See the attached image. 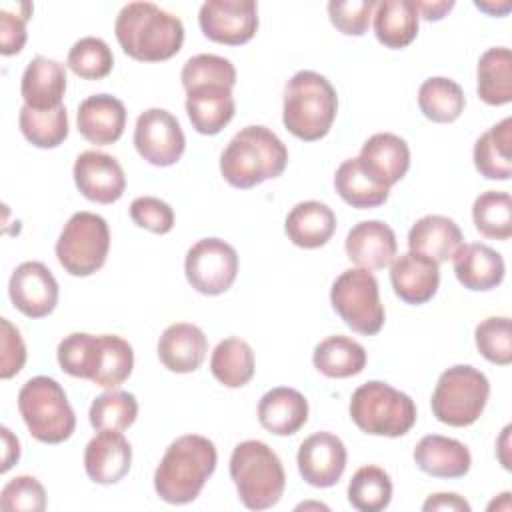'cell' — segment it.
Masks as SVG:
<instances>
[{"mask_svg":"<svg viewBox=\"0 0 512 512\" xmlns=\"http://www.w3.org/2000/svg\"><path fill=\"white\" fill-rule=\"evenodd\" d=\"M114 34L124 54L140 62L168 60L184 42L182 20L152 2L126 4L116 16Z\"/></svg>","mask_w":512,"mask_h":512,"instance_id":"obj_1","label":"cell"},{"mask_svg":"<svg viewBox=\"0 0 512 512\" xmlns=\"http://www.w3.org/2000/svg\"><path fill=\"white\" fill-rule=\"evenodd\" d=\"M218 462L216 446L200 434L176 438L164 452L156 472L154 490L168 504H188L198 498Z\"/></svg>","mask_w":512,"mask_h":512,"instance_id":"obj_2","label":"cell"},{"mask_svg":"<svg viewBox=\"0 0 512 512\" xmlns=\"http://www.w3.org/2000/svg\"><path fill=\"white\" fill-rule=\"evenodd\" d=\"M288 164L284 142L266 126H246L232 136L220 156L224 180L240 190L276 178Z\"/></svg>","mask_w":512,"mask_h":512,"instance_id":"obj_3","label":"cell"},{"mask_svg":"<svg viewBox=\"0 0 512 512\" xmlns=\"http://www.w3.org/2000/svg\"><path fill=\"white\" fill-rule=\"evenodd\" d=\"M338 112L334 86L318 72L300 70L284 86L282 122L286 130L304 140L324 138Z\"/></svg>","mask_w":512,"mask_h":512,"instance_id":"obj_4","label":"cell"},{"mask_svg":"<svg viewBox=\"0 0 512 512\" xmlns=\"http://www.w3.org/2000/svg\"><path fill=\"white\" fill-rule=\"evenodd\" d=\"M230 478L240 502L250 510L272 508L286 486V474L276 452L260 440H244L230 456Z\"/></svg>","mask_w":512,"mask_h":512,"instance_id":"obj_5","label":"cell"},{"mask_svg":"<svg viewBox=\"0 0 512 512\" xmlns=\"http://www.w3.org/2000/svg\"><path fill=\"white\" fill-rule=\"evenodd\" d=\"M350 418L366 434L398 438L416 422L414 400L386 382L370 380L358 386L350 400Z\"/></svg>","mask_w":512,"mask_h":512,"instance_id":"obj_6","label":"cell"},{"mask_svg":"<svg viewBox=\"0 0 512 512\" xmlns=\"http://www.w3.org/2000/svg\"><path fill=\"white\" fill-rule=\"evenodd\" d=\"M18 410L28 432L46 444L68 440L76 428V416L64 388L48 376H34L20 388Z\"/></svg>","mask_w":512,"mask_h":512,"instance_id":"obj_7","label":"cell"},{"mask_svg":"<svg viewBox=\"0 0 512 512\" xmlns=\"http://www.w3.org/2000/svg\"><path fill=\"white\" fill-rule=\"evenodd\" d=\"M488 396V378L474 366L456 364L440 374L430 404L438 422L464 428L482 416Z\"/></svg>","mask_w":512,"mask_h":512,"instance_id":"obj_8","label":"cell"},{"mask_svg":"<svg viewBox=\"0 0 512 512\" xmlns=\"http://www.w3.org/2000/svg\"><path fill=\"white\" fill-rule=\"evenodd\" d=\"M108 250V224L94 212L72 214L56 240V258L72 276H90L98 272L106 262Z\"/></svg>","mask_w":512,"mask_h":512,"instance_id":"obj_9","label":"cell"},{"mask_svg":"<svg viewBox=\"0 0 512 512\" xmlns=\"http://www.w3.org/2000/svg\"><path fill=\"white\" fill-rule=\"evenodd\" d=\"M330 302L352 332L374 336L384 326L378 280L366 268L344 270L332 284Z\"/></svg>","mask_w":512,"mask_h":512,"instance_id":"obj_10","label":"cell"},{"mask_svg":"<svg viewBox=\"0 0 512 512\" xmlns=\"http://www.w3.org/2000/svg\"><path fill=\"white\" fill-rule=\"evenodd\" d=\"M184 272L196 292L218 296L236 280L238 254L220 238H202L186 252Z\"/></svg>","mask_w":512,"mask_h":512,"instance_id":"obj_11","label":"cell"},{"mask_svg":"<svg viewBox=\"0 0 512 512\" xmlns=\"http://www.w3.org/2000/svg\"><path fill=\"white\" fill-rule=\"evenodd\" d=\"M198 24L208 40L240 46L258 30V6L254 0H208L200 6Z\"/></svg>","mask_w":512,"mask_h":512,"instance_id":"obj_12","label":"cell"},{"mask_svg":"<svg viewBox=\"0 0 512 512\" xmlns=\"http://www.w3.org/2000/svg\"><path fill=\"white\" fill-rule=\"evenodd\" d=\"M134 146L146 162L172 166L184 154L186 138L178 120L168 110L148 108L136 120Z\"/></svg>","mask_w":512,"mask_h":512,"instance_id":"obj_13","label":"cell"},{"mask_svg":"<svg viewBox=\"0 0 512 512\" xmlns=\"http://www.w3.org/2000/svg\"><path fill=\"white\" fill-rule=\"evenodd\" d=\"M8 294L16 310L28 318H44L58 304V282L46 264L30 260L16 266Z\"/></svg>","mask_w":512,"mask_h":512,"instance_id":"obj_14","label":"cell"},{"mask_svg":"<svg viewBox=\"0 0 512 512\" xmlns=\"http://www.w3.org/2000/svg\"><path fill=\"white\" fill-rule=\"evenodd\" d=\"M72 174L80 194L98 204H112L126 190V176L120 162L98 150L78 154Z\"/></svg>","mask_w":512,"mask_h":512,"instance_id":"obj_15","label":"cell"},{"mask_svg":"<svg viewBox=\"0 0 512 512\" xmlns=\"http://www.w3.org/2000/svg\"><path fill=\"white\" fill-rule=\"evenodd\" d=\"M346 446L332 432H316L298 448V470L304 482L316 488L334 486L346 468Z\"/></svg>","mask_w":512,"mask_h":512,"instance_id":"obj_16","label":"cell"},{"mask_svg":"<svg viewBox=\"0 0 512 512\" xmlns=\"http://www.w3.org/2000/svg\"><path fill=\"white\" fill-rule=\"evenodd\" d=\"M358 164L370 180L390 188L406 176L410 168V148L404 138L392 132H378L364 142Z\"/></svg>","mask_w":512,"mask_h":512,"instance_id":"obj_17","label":"cell"},{"mask_svg":"<svg viewBox=\"0 0 512 512\" xmlns=\"http://www.w3.org/2000/svg\"><path fill=\"white\" fill-rule=\"evenodd\" d=\"M346 256L358 268L382 270L396 258L398 242L394 230L380 220H364L352 226L344 242Z\"/></svg>","mask_w":512,"mask_h":512,"instance_id":"obj_18","label":"cell"},{"mask_svg":"<svg viewBox=\"0 0 512 512\" xmlns=\"http://www.w3.org/2000/svg\"><path fill=\"white\" fill-rule=\"evenodd\" d=\"M132 464L130 442L116 430H100L84 450V468L96 484H116Z\"/></svg>","mask_w":512,"mask_h":512,"instance_id":"obj_19","label":"cell"},{"mask_svg":"<svg viewBox=\"0 0 512 512\" xmlns=\"http://www.w3.org/2000/svg\"><path fill=\"white\" fill-rule=\"evenodd\" d=\"M76 122L82 138L96 146H108L124 134L126 108L116 96L94 94L80 102Z\"/></svg>","mask_w":512,"mask_h":512,"instance_id":"obj_20","label":"cell"},{"mask_svg":"<svg viewBox=\"0 0 512 512\" xmlns=\"http://www.w3.org/2000/svg\"><path fill=\"white\" fill-rule=\"evenodd\" d=\"M394 294L406 304H424L432 300L440 284L438 264L422 254L406 252L394 258L390 268Z\"/></svg>","mask_w":512,"mask_h":512,"instance_id":"obj_21","label":"cell"},{"mask_svg":"<svg viewBox=\"0 0 512 512\" xmlns=\"http://www.w3.org/2000/svg\"><path fill=\"white\" fill-rule=\"evenodd\" d=\"M186 112L200 134H218L236 112L232 88L224 84H200L186 92Z\"/></svg>","mask_w":512,"mask_h":512,"instance_id":"obj_22","label":"cell"},{"mask_svg":"<svg viewBox=\"0 0 512 512\" xmlns=\"http://www.w3.org/2000/svg\"><path fill=\"white\" fill-rule=\"evenodd\" d=\"M208 352L206 334L188 322L170 324L158 340L160 362L176 374H188L200 368Z\"/></svg>","mask_w":512,"mask_h":512,"instance_id":"obj_23","label":"cell"},{"mask_svg":"<svg viewBox=\"0 0 512 512\" xmlns=\"http://www.w3.org/2000/svg\"><path fill=\"white\" fill-rule=\"evenodd\" d=\"M452 260L458 282L468 290L486 292L496 288L504 280V260L494 248L486 244H462L454 252Z\"/></svg>","mask_w":512,"mask_h":512,"instance_id":"obj_24","label":"cell"},{"mask_svg":"<svg viewBox=\"0 0 512 512\" xmlns=\"http://www.w3.org/2000/svg\"><path fill=\"white\" fill-rule=\"evenodd\" d=\"M20 92L24 104L34 110H52L62 106V96L66 92L64 64L46 56L32 58L22 74Z\"/></svg>","mask_w":512,"mask_h":512,"instance_id":"obj_25","label":"cell"},{"mask_svg":"<svg viewBox=\"0 0 512 512\" xmlns=\"http://www.w3.org/2000/svg\"><path fill=\"white\" fill-rule=\"evenodd\" d=\"M418 468L434 478H462L468 474L472 456L468 448L454 438L428 434L414 448Z\"/></svg>","mask_w":512,"mask_h":512,"instance_id":"obj_26","label":"cell"},{"mask_svg":"<svg viewBox=\"0 0 512 512\" xmlns=\"http://www.w3.org/2000/svg\"><path fill=\"white\" fill-rule=\"evenodd\" d=\"M258 420L276 436L296 434L308 420V400L294 388H272L258 402Z\"/></svg>","mask_w":512,"mask_h":512,"instance_id":"obj_27","label":"cell"},{"mask_svg":"<svg viewBox=\"0 0 512 512\" xmlns=\"http://www.w3.org/2000/svg\"><path fill=\"white\" fill-rule=\"evenodd\" d=\"M462 230L458 224L440 214H428L416 220L408 232L410 252L432 258L436 264L446 262L462 246Z\"/></svg>","mask_w":512,"mask_h":512,"instance_id":"obj_28","label":"cell"},{"mask_svg":"<svg viewBox=\"0 0 512 512\" xmlns=\"http://www.w3.org/2000/svg\"><path fill=\"white\" fill-rule=\"evenodd\" d=\"M284 230L288 240L298 248H320L336 230V214L318 200L298 202L286 216Z\"/></svg>","mask_w":512,"mask_h":512,"instance_id":"obj_29","label":"cell"},{"mask_svg":"<svg viewBox=\"0 0 512 512\" xmlns=\"http://www.w3.org/2000/svg\"><path fill=\"white\" fill-rule=\"evenodd\" d=\"M474 166L488 180L512 176V118L494 124L476 140Z\"/></svg>","mask_w":512,"mask_h":512,"instance_id":"obj_30","label":"cell"},{"mask_svg":"<svg viewBox=\"0 0 512 512\" xmlns=\"http://www.w3.org/2000/svg\"><path fill=\"white\" fill-rule=\"evenodd\" d=\"M418 18L412 0H382L374 12V34L386 48H404L418 34Z\"/></svg>","mask_w":512,"mask_h":512,"instance_id":"obj_31","label":"cell"},{"mask_svg":"<svg viewBox=\"0 0 512 512\" xmlns=\"http://www.w3.org/2000/svg\"><path fill=\"white\" fill-rule=\"evenodd\" d=\"M478 96L488 106H504L512 102V52L498 46L488 48L476 68Z\"/></svg>","mask_w":512,"mask_h":512,"instance_id":"obj_32","label":"cell"},{"mask_svg":"<svg viewBox=\"0 0 512 512\" xmlns=\"http://www.w3.org/2000/svg\"><path fill=\"white\" fill-rule=\"evenodd\" d=\"M312 362L326 378H350L364 370L366 350L356 340L336 334L324 338L314 348Z\"/></svg>","mask_w":512,"mask_h":512,"instance_id":"obj_33","label":"cell"},{"mask_svg":"<svg viewBox=\"0 0 512 512\" xmlns=\"http://www.w3.org/2000/svg\"><path fill=\"white\" fill-rule=\"evenodd\" d=\"M134 368L132 346L116 334H100L90 382L106 390H116L128 380Z\"/></svg>","mask_w":512,"mask_h":512,"instance_id":"obj_34","label":"cell"},{"mask_svg":"<svg viewBox=\"0 0 512 512\" xmlns=\"http://www.w3.org/2000/svg\"><path fill=\"white\" fill-rule=\"evenodd\" d=\"M212 376L228 386L242 388L254 376V352L242 338H224L212 352L210 358Z\"/></svg>","mask_w":512,"mask_h":512,"instance_id":"obj_35","label":"cell"},{"mask_svg":"<svg viewBox=\"0 0 512 512\" xmlns=\"http://www.w3.org/2000/svg\"><path fill=\"white\" fill-rule=\"evenodd\" d=\"M464 92L460 84L444 76H432L422 82L418 90L420 112L438 124L454 122L464 112Z\"/></svg>","mask_w":512,"mask_h":512,"instance_id":"obj_36","label":"cell"},{"mask_svg":"<svg viewBox=\"0 0 512 512\" xmlns=\"http://www.w3.org/2000/svg\"><path fill=\"white\" fill-rule=\"evenodd\" d=\"M334 186L338 196L346 204L360 210L382 206L390 194V188L376 184L362 172L358 158H348L338 166L334 176Z\"/></svg>","mask_w":512,"mask_h":512,"instance_id":"obj_37","label":"cell"},{"mask_svg":"<svg viewBox=\"0 0 512 512\" xmlns=\"http://www.w3.org/2000/svg\"><path fill=\"white\" fill-rule=\"evenodd\" d=\"M18 124L24 138L38 148H56L68 138V114L64 106L52 110H34L22 106Z\"/></svg>","mask_w":512,"mask_h":512,"instance_id":"obj_38","label":"cell"},{"mask_svg":"<svg viewBox=\"0 0 512 512\" xmlns=\"http://www.w3.org/2000/svg\"><path fill=\"white\" fill-rule=\"evenodd\" d=\"M392 500V480L380 466H362L348 484V502L360 512H380Z\"/></svg>","mask_w":512,"mask_h":512,"instance_id":"obj_39","label":"cell"},{"mask_svg":"<svg viewBox=\"0 0 512 512\" xmlns=\"http://www.w3.org/2000/svg\"><path fill=\"white\" fill-rule=\"evenodd\" d=\"M476 230L486 238L508 240L512 236V198L508 192L486 190L472 204Z\"/></svg>","mask_w":512,"mask_h":512,"instance_id":"obj_40","label":"cell"},{"mask_svg":"<svg viewBox=\"0 0 512 512\" xmlns=\"http://www.w3.org/2000/svg\"><path fill=\"white\" fill-rule=\"evenodd\" d=\"M138 416V402L134 394L124 390H108L94 398L88 418L94 430L122 432L134 424Z\"/></svg>","mask_w":512,"mask_h":512,"instance_id":"obj_41","label":"cell"},{"mask_svg":"<svg viewBox=\"0 0 512 512\" xmlns=\"http://www.w3.org/2000/svg\"><path fill=\"white\" fill-rule=\"evenodd\" d=\"M68 68L84 80H100L112 72L114 56L110 46L96 36H86L74 42L66 60Z\"/></svg>","mask_w":512,"mask_h":512,"instance_id":"obj_42","label":"cell"},{"mask_svg":"<svg viewBox=\"0 0 512 512\" xmlns=\"http://www.w3.org/2000/svg\"><path fill=\"white\" fill-rule=\"evenodd\" d=\"M478 352L492 364L508 366L512 362V326L506 316H490L474 330Z\"/></svg>","mask_w":512,"mask_h":512,"instance_id":"obj_43","label":"cell"},{"mask_svg":"<svg viewBox=\"0 0 512 512\" xmlns=\"http://www.w3.org/2000/svg\"><path fill=\"white\" fill-rule=\"evenodd\" d=\"M180 80L186 92L200 84H224L232 88L236 84V68L228 58L216 54H198L186 60Z\"/></svg>","mask_w":512,"mask_h":512,"instance_id":"obj_44","label":"cell"},{"mask_svg":"<svg viewBox=\"0 0 512 512\" xmlns=\"http://www.w3.org/2000/svg\"><path fill=\"white\" fill-rule=\"evenodd\" d=\"M4 512H42L46 508V490L34 476H16L0 492Z\"/></svg>","mask_w":512,"mask_h":512,"instance_id":"obj_45","label":"cell"},{"mask_svg":"<svg viewBox=\"0 0 512 512\" xmlns=\"http://www.w3.org/2000/svg\"><path fill=\"white\" fill-rule=\"evenodd\" d=\"M32 16L30 2L4 4L0 8V52L4 56L18 54L26 44V22Z\"/></svg>","mask_w":512,"mask_h":512,"instance_id":"obj_46","label":"cell"},{"mask_svg":"<svg viewBox=\"0 0 512 512\" xmlns=\"http://www.w3.org/2000/svg\"><path fill=\"white\" fill-rule=\"evenodd\" d=\"M374 0H332L328 2L330 22L346 36H362L368 30Z\"/></svg>","mask_w":512,"mask_h":512,"instance_id":"obj_47","label":"cell"},{"mask_svg":"<svg viewBox=\"0 0 512 512\" xmlns=\"http://www.w3.org/2000/svg\"><path fill=\"white\" fill-rule=\"evenodd\" d=\"M130 218L136 226L154 234H168L174 226V212L170 204L156 196H140L130 204Z\"/></svg>","mask_w":512,"mask_h":512,"instance_id":"obj_48","label":"cell"},{"mask_svg":"<svg viewBox=\"0 0 512 512\" xmlns=\"http://www.w3.org/2000/svg\"><path fill=\"white\" fill-rule=\"evenodd\" d=\"M2 326V360H0V376L4 380L16 376L26 362V346L16 326L8 318L0 320Z\"/></svg>","mask_w":512,"mask_h":512,"instance_id":"obj_49","label":"cell"},{"mask_svg":"<svg viewBox=\"0 0 512 512\" xmlns=\"http://www.w3.org/2000/svg\"><path fill=\"white\" fill-rule=\"evenodd\" d=\"M424 512H432V510H448V512H470V504L454 494V492H438L432 494L424 504H422Z\"/></svg>","mask_w":512,"mask_h":512,"instance_id":"obj_50","label":"cell"},{"mask_svg":"<svg viewBox=\"0 0 512 512\" xmlns=\"http://www.w3.org/2000/svg\"><path fill=\"white\" fill-rule=\"evenodd\" d=\"M418 16H422L428 22H436L442 20L446 16V12H450L454 8L452 0H438V2H414Z\"/></svg>","mask_w":512,"mask_h":512,"instance_id":"obj_51","label":"cell"},{"mask_svg":"<svg viewBox=\"0 0 512 512\" xmlns=\"http://www.w3.org/2000/svg\"><path fill=\"white\" fill-rule=\"evenodd\" d=\"M2 438H4V448H6L4 450V460H2V472H6V470H10L12 464L18 462L20 444H18V438L12 436V432L6 426H2Z\"/></svg>","mask_w":512,"mask_h":512,"instance_id":"obj_52","label":"cell"},{"mask_svg":"<svg viewBox=\"0 0 512 512\" xmlns=\"http://www.w3.org/2000/svg\"><path fill=\"white\" fill-rule=\"evenodd\" d=\"M502 504H504V510L508 512V510H510V492H504V494H502ZM488 508H496V510H498V508H500V504L494 500Z\"/></svg>","mask_w":512,"mask_h":512,"instance_id":"obj_53","label":"cell"}]
</instances>
